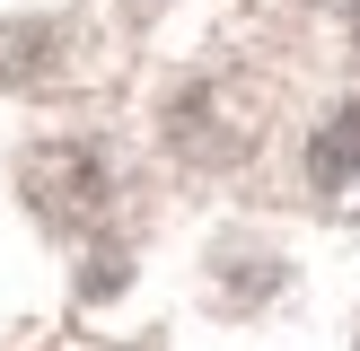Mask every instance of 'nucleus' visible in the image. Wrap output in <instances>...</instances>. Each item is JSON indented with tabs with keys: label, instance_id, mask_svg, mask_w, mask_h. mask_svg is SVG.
I'll return each instance as SVG.
<instances>
[{
	"label": "nucleus",
	"instance_id": "obj_1",
	"mask_svg": "<svg viewBox=\"0 0 360 351\" xmlns=\"http://www.w3.org/2000/svg\"><path fill=\"white\" fill-rule=\"evenodd\" d=\"M352 176H360V105H343L316 132V185H352Z\"/></svg>",
	"mask_w": 360,
	"mask_h": 351
},
{
	"label": "nucleus",
	"instance_id": "obj_2",
	"mask_svg": "<svg viewBox=\"0 0 360 351\" xmlns=\"http://www.w3.org/2000/svg\"><path fill=\"white\" fill-rule=\"evenodd\" d=\"M343 9H352V27H360V0H343Z\"/></svg>",
	"mask_w": 360,
	"mask_h": 351
}]
</instances>
